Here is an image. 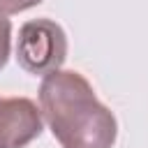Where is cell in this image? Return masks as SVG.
<instances>
[{
  "instance_id": "6da1fadb",
  "label": "cell",
  "mask_w": 148,
  "mask_h": 148,
  "mask_svg": "<svg viewBox=\"0 0 148 148\" xmlns=\"http://www.w3.org/2000/svg\"><path fill=\"white\" fill-rule=\"evenodd\" d=\"M39 109L60 148H113L118 123L90 81L74 69H56L42 79Z\"/></svg>"
},
{
  "instance_id": "7a4b0ae2",
  "label": "cell",
  "mask_w": 148,
  "mask_h": 148,
  "mask_svg": "<svg viewBox=\"0 0 148 148\" xmlns=\"http://www.w3.org/2000/svg\"><path fill=\"white\" fill-rule=\"evenodd\" d=\"M67 60V35L51 18H32L18 28L16 62L35 76H46Z\"/></svg>"
},
{
  "instance_id": "3957f363",
  "label": "cell",
  "mask_w": 148,
  "mask_h": 148,
  "mask_svg": "<svg viewBox=\"0 0 148 148\" xmlns=\"http://www.w3.org/2000/svg\"><path fill=\"white\" fill-rule=\"evenodd\" d=\"M44 127L42 109L28 97H0V148H25Z\"/></svg>"
},
{
  "instance_id": "277c9868",
  "label": "cell",
  "mask_w": 148,
  "mask_h": 148,
  "mask_svg": "<svg viewBox=\"0 0 148 148\" xmlns=\"http://www.w3.org/2000/svg\"><path fill=\"white\" fill-rule=\"evenodd\" d=\"M12 51V23L0 14V69H5Z\"/></svg>"
},
{
  "instance_id": "5b68a950",
  "label": "cell",
  "mask_w": 148,
  "mask_h": 148,
  "mask_svg": "<svg viewBox=\"0 0 148 148\" xmlns=\"http://www.w3.org/2000/svg\"><path fill=\"white\" fill-rule=\"evenodd\" d=\"M44 0H0V14L2 16H12V14H21L30 7L42 5Z\"/></svg>"
}]
</instances>
